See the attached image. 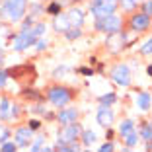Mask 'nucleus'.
<instances>
[{
  "label": "nucleus",
  "mask_w": 152,
  "mask_h": 152,
  "mask_svg": "<svg viewBox=\"0 0 152 152\" xmlns=\"http://www.w3.org/2000/svg\"><path fill=\"white\" fill-rule=\"evenodd\" d=\"M119 152H134V150H131V148H127V146H123V148H121V150Z\"/></svg>",
  "instance_id": "46"
},
{
  "label": "nucleus",
  "mask_w": 152,
  "mask_h": 152,
  "mask_svg": "<svg viewBox=\"0 0 152 152\" xmlns=\"http://www.w3.org/2000/svg\"><path fill=\"white\" fill-rule=\"evenodd\" d=\"M96 123H98L99 127H103V129L113 127V123H115V111H113V107H103V105H99L98 111H96Z\"/></svg>",
  "instance_id": "14"
},
{
  "label": "nucleus",
  "mask_w": 152,
  "mask_h": 152,
  "mask_svg": "<svg viewBox=\"0 0 152 152\" xmlns=\"http://www.w3.org/2000/svg\"><path fill=\"white\" fill-rule=\"evenodd\" d=\"M10 139H12V131H10L6 125H0V144L6 142V140H10Z\"/></svg>",
  "instance_id": "35"
},
{
  "label": "nucleus",
  "mask_w": 152,
  "mask_h": 152,
  "mask_svg": "<svg viewBox=\"0 0 152 152\" xmlns=\"http://www.w3.org/2000/svg\"><path fill=\"white\" fill-rule=\"evenodd\" d=\"M133 131H137V121L134 119H123L119 123V127H117V134L119 137H125V134H129V133H133Z\"/></svg>",
  "instance_id": "21"
},
{
  "label": "nucleus",
  "mask_w": 152,
  "mask_h": 152,
  "mask_svg": "<svg viewBox=\"0 0 152 152\" xmlns=\"http://www.w3.org/2000/svg\"><path fill=\"white\" fill-rule=\"evenodd\" d=\"M150 125H152V117H150Z\"/></svg>",
  "instance_id": "52"
},
{
  "label": "nucleus",
  "mask_w": 152,
  "mask_h": 152,
  "mask_svg": "<svg viewBox=\"0 0 152 152\" xmlns=\"http://www.w3.org/2000/svg\"><path fill=\"white\" fill-rule=\"evenodd\" d=\"M119 10V0H90L88 2V12L92 18H103L109 14H117Z\"/></svg>",
  "instance_id": "9"
},
{
  "label": "nucleus",
  "mask_w": 152,
  "mask_h": 152,
  "mask_svg": "<svg viewBox=\"0 0 152 152\" xmlns=\"http://www.w3.org/2000/svg\"><path fill=\"white\" fill-rule=\"evenodd\" d=\"M78 92H76L72 86L61 84V82H55V84H49L47 90H45V102L53 105V109H63L68 107L72 102L76 99Z\"/></svg>",
  "instance_id": "2"
},
{
  "label": "nucleus",
  "mask_w": 152,
  "mask_h": 152,
  "mask_svg": "<svg viewBox=\"0 0 152 152\" xmlns=\"http://www.w3.org/2000/svg\"><path fill=\"white\" fill-rule=\"evenodd\" d=\"M144 152H152V142H146V150Z\"/></svg>",
  "instance_id": "45"
},
{
  "label": "nucleus",
  "mask_w": 152,
  "mask_h": 152,
  "mask_svg": "<svg viewBox=\"0 0 152 152\" xmlns=\"http://www.w3.org/2000/svg\"><path fill=\"white\" fill-rule=\"evenodd\" d=\"M22 113H23V105L18 102H14L12 103V121H18L22 117Z\"/></svg>",
  "instance_id": "31"
},
{
  "label": "nucleus",
  "mask_w": 152,
  "mask_h": 152,
  "mask_svg": "<svg viewBox=\"0 0 152 152\" xmlns=\"http://www.w3.org/2000/svg\"><path fill=\"white\" fill-rule=\"evenodd\" d=\"M27 12H29V16H31L33 20H37L39 22L41 16H45V4L43 2H29V6H27Z\"/></svg>",
  "instance_id": "23"
},
{
  "label": "nucleus",
  "mask_w": 152,
  "mask_h": 152,
  "mask_svg": "<svg viewBox=\"0 0 152 152\" xmlns=\"http://www.w3.org/2000/svg\"><path fill=\"white\" fill-rule=\"evenodd\" d=\"M146 76H150V78H152V63L146 66Z\"/></svg>",
  "instance_id": "43"
},
{
  "label": "nucleus",
  "mask_w": 152,
  "mask_h": 152,
  "mask_svg": "<svg viewBox=\"0 0 152 152\" xmlns=\"http://www.w3.org/2000/svg\"><path fill=\"white\" fill-rule=\"evenodd\" d=\"M96 152H115V140H105V142H102Z\"/></svg>",
  "instance_id": "33"
},
{
  "label": "nucleus",
  "mask_w": 152,
  "mask_h": 152,
  "mask_svg": "<svg viewBox=\"0 0 152 152\" xmlns=\"http://www.w3.org/2000/svg\"><path fill=\"white\" fill-rule=\"evenodd\" d=\"M47 29H49L47 23L41 22V20L35 26H31L29 29H18L16 33L10 35V47H12V51H16V53H26V51L33 49V45L37 43V39L45 37Z\"/></svg>",
  "instance_id": "1"
},
{
  "label": "nucleus",
  "mask_w": 152,
  "mask_h": 152,
  "mask_svg": "<svg viewBox=\"0 0 152 152\" xmlns=\"http://www.w3.org/2000/svg\"><path fill=\"white\" fill-rule=\"evenodd\" d=\"M76 72L80 76H94L96 74V68H92V66H78L76 68Z\"/></svg>",
  "instance_id": "39"
},
{
  "label": "nucleus",
  "mask_w": 152,
  "mask_h": 152,
  "mask_svg": "<svg viewBox=\"0 0 152 152\" xmlns=\"http://www.w3.org/2000/svg\"><path fill=\"white\" fill-rule=\"evenodd\" d=\"M137 41V35H133L131 31L123 29L119 33H113V35H107L105 37V51L111 55H119L123 51H127L131 45Z\"/></svg>",
  "instance_id": "5"
},
{
  "label": "nucleus",
  "mask_w": 152,
  "mask_h": 152,
  "mask_svg": "<svg viewBox=\"0 0 152 152\" xmlns=\"http://www.w3.org/2000/svg\"><path fill=\"white\" fill-rule=\"evenodd\" d=\"M82 125L80 123H72V125L58 127L57 131V144H78L80 142V134H82Z\"/></svg>",
  "instance_id": "10"
},
{
  "label": "nucleus",
  "mask_w": 152,
  "mask_h": 152,
  "mask_svg": "<svg viewBox=\"0 0 152 152\" xmlns=\"http://www.w3.org/2000/svg\"><path fill=\"white\" fill-rule=\"evenodd\" d=\"M133 2H134V4H139V6H140V4L144 2V0H133Z\"/></svg>",
  "instance_id": "47"
},
{
  "label": "nucleus",
  "mask_w": 152,
  "mask_h": 152,
  "mask_svg": "<svg viewBox=\"0 0 152 152\" xmlns=\"http://www.w3.org/2000/svg\"><path fill=\"white\" fill-rule=\"evenodd\" d=\"M43 152H55V148H53V146H45Z\"/></svg>",
  "instance_id": "44"
},
{
  "label": "nucleus",
  "mask_w": 152,
  "mask_h": 152,
  "mask_svg": "<svg viewBox=\"0 0 152 152\" xmlns=\"http://www.w3.org/2000/svg\"><path fill=\"white\" fill-rule=\"evenodd\" d=\"M43 148H45V137L39 134V137L33 139L31 146H29V152H43Z\"/></svg>",
  "instance_id": "28"
},
{
  "label": "nucleus",
  "mask_w": 152,
  "mask_h": 152,
  "mask_svg": "<svg viewBox=\"0 0 152 152\" xmlns=\"http://www.w3.org/2000/svg\"><path fill=\"white\" fill-rule=\"evenodd\" d=\"M20 148L16 146V142L14 140H6V142L0 144V152H18Z\"/></svg>",
  "instance_id": "32"
},
{
  "label": "nucleus",
  "mask_w": 152,
  "mask_h": 152,
  "mask_svg": "<svg viewBox=\"0 0 152 152\" xmlns=\"http://www.w3.org/2000/svg\"><path fill=\"white\" fill-rule=\"evenodd\" d=\"M10 80H16V82H23V84H29L37 78V70L31 63H20V64H14V66L6 68Z\"/></svg>",
  "instance_id": "6"
},
{
  "label": "nucleus",
  "mask_w": 152,
  "mask_h": 152,
  "mask_svg": "<svg viewBox=\"0 0 152 152\" xmlns=\"http://www.w3.org/2000/svg\"><path fill=\"white\" fill-rule=\"evenodd\" d=\"M139 53L142 55V57H152V35H150V37H146V39L140 43Z\"/></svg>",
  "instance_id": "27"
},
{
  "label": "nucleus",
  "mask_w": 152,
  "mask_h": 152,
  "mask_svg": "<svg viewBox=\"0 0 152 152\" xmlns=\"http://www.w3.org/2000/svg\"><path fill=\"white\" fill-rule=\"evenodd\" d=\"M20 96H22V99H26V102H29V103H43L45 102V92L33 88V86H26V88L20 92Z\"/></svg>",
  "instance_id": "15"
},
{
  "label": "nucleus",
  "mask_w": 152,
  "mask_h": 152,
  "mask_svg": "<svg viewBox=\"0 0 152 152\" xmlns=\"http://www.w3.org/2000/svg\"><path fill=\"white\" fill-rule=\"evenodd\" d=\"M47 109H49V107H45L43 103H33L31 107H29V113H33V115H41V117H43V113L47 111Z\"/></svg>",
  "instance_id": "36"
},
{
  "label": "nucleus",
  "mask_w": 152,
  "mask_h": 152,
  "mask_svg": "<svg viewBox=\"0 0 152 152\" xmlns=\"http://www.w3.org/2000/svg\"><path fill=\"white\" fill-rule=\"evenodd\" d=\"M137 133H139L140 142H152V125L150 121H140L139 127H137Z\"/></svg>",
  "instance_id": "18"
},
{
  "label": "nucleus",
  "mask_w": 152,
  "mask_h": 152,
  "mask_svg": "<svg viewBox=\"0 0 152 152\" xmlns=\"http://www.w3.org/2000/svg\"><path fill=\"white\" fill-rule=\"evenodd\" d=\"M47 47H49V41H47V37H41V39H37V43L33 45L35 53H43V51H47Z\"/></svg>",
  "instance_id": "34"
},
{
  "label": "nucleus",
  "mask_w": 152,
  "mask_h": 152,
  "mask_svg": "<svg viewBox=\"0 0 152 152\" xmlns=\"http://www.w3.org/2000/svg\"><path fill=\"white\" fill-rule=\"evenodd\" d=\"M33 139H35V133L27 125H18L12 131V140L16 142L18 148H29L31 142H33Z\"/></svg>",
  "instance_id": "11"
},
{
  "label": "nucleus",
  "mask_w": 152,
  "mask_h": 152,
  "mask_svg": "<svg viewBox=\"0 0 152 152\" xmlns=\"http://www.w3.org/2000/svg\"><path fill=\"white\" fill-rule=\"evenodd\" d=\"M63 12H64V4L61 0H51V2L45 4V14L51 16V18H57V16H61Z\"/></svg>",
  "instance_id": "19"
},
{
  "label": "nucleus",
  "mask_w": 152,
  "mask_h": 152,
  "mask_svg": "<svg viewBox=\"0 0 152 152\" xmlns=\"http://www.w3.org/2000/svg\"><path fill=\"white\" fill-rule=\"evenodd\" d=\"M109 80L119 88H131L133 84V72L127 63H115L109 68Z\"/></svg>",
  "instance_id": "8"
},
{
  "label": "nucleus",
  "mask_w": 152,
  "mask_h": 152,
  "mask_svg": "<svg viewBox=\"0 0 152 152\" xmlns=\"http://www.w3.org/2000/svg\"><path fill=\"white\" fill-rule=\"evenodd\" d=\"M4 58H6V53H4V49H2V47H0V64L4 63Z\"/></svg>",
  "instance_id": "42"
},
{
  "label": "nucleus",
  "mask_w": 152,
  "mask_h": 152,
  "mask_svg": "<svg viewBox=\"0 0 152 152\" xmlns=\"http://www.w3.org/2000/svg\"><path fill=\"white\" fill-rule=\"evenodd\" d=\"M125 29V18L121 14H109L103 18H96L94 20V31L102 33V35H113Z\"/></svg>",
  "instance_id": "3"
},
{
  "label": "nucleus",
  "mask_w": 152,
  "mask_h": 152,
  "mask_svg": "<svg viewBox=\"0 0 152 152\" xmlns=\"http://www.w3.org/2000/svg\"><path fill=\"white\" fill-rule=\"evenodd\" d=\"M152 27V18H148L146 14H142L140 10H134L129 14V18L125 20V29L131 31L133 35H140V33L148 31Z\"/></svg>",
  "instance_id": "7"
},
{
  "label": "nucleus",
  "mask_w": 152,
  "mask_h": 152,
  "mask_svg": "<svg viewBox=\"0 0 152 152\" xmlns=\"http://www.w3.org/2000/svg\"><path fill=\"white\" fill-rule=\"evenodd\" d=\"M43 119H45V121H49V123L57 121V111H53V109H47V111L43 113Z\"/></svg>",
  "instance_id": "40"
},
{
  "label": "nucleus",
  "mask_w": 152,
  "mask_h": 152,
  "mask_svg": "<svg viewBox=\"0 0 152 152\" xmlns=\"http://www.w3.org/2000/svg\"><path fill=\"white\" fill-rule=\"evenodd\" d=\"M12 103L14 99L6 94H0V121L2 123H10L12 121Z\"/></svg>",
  "instance_id": "17"
},
{
  "label": "nucleus",
  "mask_w": 152,
  "mask_h": 152,
  "mask_svg": "<svg viewBox=\"0 0 152 152\" xmlns=\"http://www.w3.org/2000/svg\"><path fill=\"white\" fill-rule=\"evenodd\" d=\"M27 6H29V0H4L0 8V16L10 23H20L26 18Z\"/></svg>",
  "instance_id": "4"
},
{
  "label": "nucleus",
  "mask_w": 152,
  "mask_h": 152,
  "mask_svg": "<svg viewBox=\"0 0 152 152\" xmlns=\"http://www.w3.org/2000/svg\"><path fill=\"white\" fill-rule=\"evenodd\" d=\"M115 134H117V131L113 129V127L105 129V140H115Z\"/></svg>",
  "instance_id": "41"
},
{
  "label": "nucleus",
  "mask_w": 152,
  "mask_h": 152,
  "mask_svg": "<svg viewBox=\"0 0 152 152\" xmlns=\"http://www.w3.org/2000/svg\"><path fill=\"white\" fill-rule=\"evenodd\" d=\"M63 35H64V39H66V41H78L82 35H84V29H82V27H70V29L64 31Z\"/></svg>",
  "instance_id": "25"
},
{
  "label": "nucleus",
  "mask_w": 152,
  "mask_h": 152,
  "mask_svg": "<svg viewBox=\"0 0 152 152\" xmlns=\"http://www.w3.org/2000/svg\"><path fill=\"white\" fill-rule=\"evenodd\" d=\"M117 102H119V98L115 92H105V94L98 96V105H103V107H113Z\"/></svg>",
  "instance_id": "22"
},
{
  "label": "nucleus",
  "mask_w": 152,
  "mask_h": 152,
  "mask_svg": "<svg viewBox=\"0 0 152 152\" xmlns=\"http://www.w3.org/2000/svg\"><path fill=\"white\" fill-rule=\"evenodd\" d=\"M61 2H63L64 6H66V4H70V0H61Z\"/></svg>",
  "instance_id": "49"
},
{
  "label": "nucleus",
  "mask_w": 152,
  "mask_h": 152,
  "mask_svg": "<svg viewBox=\"0 0 152 152\" xmlns=\"http://www.w3.org/2000/svg\"><path fill=\"white\" fill-rule=\"evenodd\" d=\"M2 2H4V0H0V8H2Z\"/></svg>",
  "instance_id": "51"
},
{
  "label": "nucleus",
  "mask_w": 152,
  "mask_h": 152,
  "mask_svg": "<svg viewBox=\"0 0 152 152\" xmlns=\"http://www.w3.org/2000/svg\"><path fill=\"white\" fill-rule=\"evenodd\" d=\"M66 72H70V66H66V64H58V66H55V70L51 72V76H53L55 80H58V78H64Z\"/></svg>",
  "instance_id": "29"
},
{
  "label": "nucleus",
  "mask_w": 152,
  "mask_h": 152,
  "mask_svg": "<svg viewBox=\"0 0 152 152\" xmlns=\"http://www.w3.org/2000/svg\"><path fill=\"white\" fill-rule=\"evenodd\" d=\"M8 82H10V76L6 72V68H0V90H4L8 86Z\"/></svg>",
  "instance_id": "37"
},
{
  "label": "nucleus",
  "mask_w": 152,
  "mask_h": 152,
  "mask_svg": "<svg viewBox=\"0 0 152 152\" xmlns=\"http://www.w3.org/2000/svg\"><path fill=\"white\" fill-rule=\"evenodd\" d=\"M140 12L146 14L148 18H152V0H144L142 4H140Z\"/></svg>",
  "instance_id": "38"
},
{
  "label": "nucleus",
  "mask_w": 152,
  "mask_h": 152,
  "mask_svg": "<svg viewBox=\"0 0 152 152\" xmlns=\"http://www.w3.org/2000/svg\"><path fill=\"white\" fill-rule=\"evenodd\" d=\"M64 14V18H66L68 26L70 27H84L86 23V12L80 8V6H70Z\"/></svg>",
  "instance_id": "13"
},
{
  "label": "nucleus",
  "mask_w": 152,
  "mask_h": 152,
  "mask_svg": "<svg viewBox=\"0 0 152 152\" xmlns=\"http://www.w3.org/2000/svg\"><path fill=\"white\" fill-rule=\"evenodd\" d=\"M98 142V133L92 129H84L80 134V146L82 148H92V144Z\"/></svg>",
  "instance_id": "20"
},
{
  "label": "nucleus",
  "mask_w": 152,
  "mask_h": 152,
  "mask_svg": "<svg viewBox=\"0 0 152 152\" xmlns=\"http://www.w3.org/2000/svg\"><path fill=\"white\" fill-rule=\"evenodd\" d=\"M134 107L139 109V111H142V113L150 111V109H152V94H150V92L140 90L139 94H137V98H134Z\"/></svg>",
  "instance_id": "16"
},
{
  "label": "nucleus",
  "mask_w": 152,
  "mask_h": 152,
  "mask_svg": "<svg viewBox=\"0 0 152 152\" xmlns=\"http://www.w3.org/2000/svg\"><path fill=\"white\" fill-rule=\"evenodd\" d=\"M55 152H80L82 150V146H80V142L78 144H57L55 142Z\"/></svg>",
  "instance_id": "26"
},
{
  "label": "nucleus",
  "mask_w": 152,
  "mask_h": 152,
  "mask_svg": "<svg viewBox=\"0 0 152 152\" xmlns=\"http://www.w3.org/2000/svg\"><path fill=\"white\" fill-rule=\"evenodd\" d=\"M80 119V109L78 107H63V109H57V123L58 127H64V125H72V123H78Z\"/></svg>",
  "instance_id": "12"
},
{
  "label": "nucleus",
  "mask_w": 152,
  "mask_h": 152,
  "mask_svg": "<svg viewBox=\"0 0 152 152\" xmlns=\"http://www.w3.org/2000/svg\"><path fill=\"white\" fill-rule=\"evenodd\" d=\"M39 2H43V4H47V2H51V0H39Z\"/></svg>",
  "instance_id": "50"
},
{
  "label": "nucleus",
  "mask_w": 152,
  "mask_h": 152,
  "mask_svg": "<svg viewBox=\"0 0 152 152\" xmlns=\"http://www.w3.org/2000/svg\"><path fill=\"white\" fill-rule=\"evenodd\" d=\"M80 152H92V148H82Z\"/></svg>",
  "instance_id": "48"
},
{
  "label": "nucleus",
  "mask_w": 152,
  "mask_h": 152,
  "mask_svg": "<svg viewBox=\"0 0 152 152\" xmlns=\"http://www.w3.org/2000/svg\"><path fill=\"white\" fill-rule=\"evenodd\" d=\"M121 142H123V146H127V148H137L139 146V142H140V139H139V133L137 131H133V133H129V134H125V137H121Z\"/></svg>",
  "instance_id": "24"
},
{
  "label": "nucleus",
  "mask_w": 152,
  "mask_h": 152,
  "mask_svg": "<svg viewBox=\"0 0 152 152\" xmlns=\"http://www.w3.org/2000/svg\"><path fill=\"white\" fill-rule=\"evenodd\" d=\"M26 125L29 127V129H31L33 133H37V131H41V127H43V123H41V119H39V117H29Z\"/></svg>",
  "instance_id": "30"
}]
</instances>
